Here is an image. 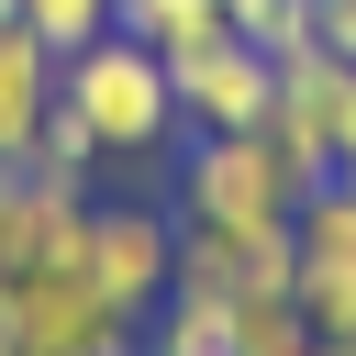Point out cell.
<instances>
[{
    "instance_id": "6da1fadb",
    "label": "cell",
    "mask_w": 356,
    "mask_h": 356,
    "mask_svg": "<svg viewBox=\"0 0 356 356\" xmlns=\"http://www.w3.org/2000/svg\"><path fill=\"white\" fill-rule=\"evenodd\" d=\"M56 100H67V111L100 134V156H156V145L178 134V89H167V56H156V44H134L122 22L56 67Z\"/></svg>"
},
{
    "instance_id": "7a4b0ae2",
    "label": "cell",
    "mask_w": 356,
    "mask_h": 356,
    "mask_svg": "<svg viewBox=\"0 0 356 356\" xmlns=\"http://www.w3.org/2000/svg\"><path fill=\"white\" fill-rule=\"evenodd\" d=\"M300 211V178L278 167L267 134H200L189 167H178V222H222V234H256V222H289Z\"/></svg>"
},
{
    "instance_id": "3957f363",
    "label": "cell",
    "mask_w": 356,
    "mask_h": 356,
    "mask_svg": "<svg viewBox=\"0 0 356 356\" xmlns=\"http://www.w3.org/2000/svg\"><path fill=\"white\" fill-rule=\"evenodd\" d=\"M89 289L122 312V323H145L167 289H178V222L156 211V200H111V211H89Z\"/></svg>"
},
{
    "instance_id": "277c9868",
    "label": "cell",
    "mask_w": 356,
    "mask_h": 356,
    "mask_svg": "<svg viewBox=\"0 0 356 356\" xmlns=\"http://www.w3.org/2000/svg\"><path fill=\"white\" fill-rule=\"evenodd\" d=\"M0 323L11 345H44V356H134V323L89 289V267H33L0 289Z\"/></svg>"
},
{
    "instance_id": "5b68a950",
    "label": "cell",
    "mask_w": 356,
    "mask_h": 356,
    "mask_svg": "<svg viewBox=\"0 0 356 356\" xmlns=\"http://www.w3.org/2000/svg\"><path fill=\"white\" fill-rule=\"evenodd\" d=\"M167 89H178V122H189V134H256L267 100H278V56H256V44L222 22L211 44L167 56Z\"/></svg>"
},
{
    "instance_id": "8992f818",
    "label": "cell",
    "mask_w": 356,
    "mask_h": 356,
    "mask_svg": "<svg viewBox=\"0 0 356 356\" xmlns=\"http://www.w3.org/2000/svg\"><path fill=\"white\" fill-rule=\"evenodd\" d=\"M89 256V189L44 178V167H0V289L33 278V267H78Z\"/></svg>"
},
{
    "instance_id": "52a82bcc",
    "label": "cell",
    "mask_w": 356,
    "mask_h": 356,
    "mask_svg": "<svg viewBox=\"0 0 356 356\" xmlns=\"http://www.w3.org/2000/svg\"><path fill=\"white\" fill-rule=\"evenodd\" d=\"M289 245H300L289 300L312 312V334H356V189L323 178V189L289 211Z\"/></svg>"
},
{
    "instance_id": "ba28073f",
    "label": "cell",
    "mask_w": 356,
    "mask_h": 356,
    "mask_svg": "<svg viewBox=\"0 0 356 356\" xmlns=\"http://www.w3.org/2000/svg\"><path fill=\"white\" fill-rule=\"evenodd\" d=\"M300 278V245L289 222H256V234H222V222H178V289L200 300H267Z\"/></svg>"
},
{
    "instance_id": "9c48e42d",
    "label": "cell",
    "mask_w": 356,
    "mask_h": 356,
    "mask_svg": "<svg viewBox=\"0 0 356 356\" xmlns=\"http://www.w3.org/2000/svg\"><path fill=\"white\" fill-rule=\"evenodd\" d=\"M56 44L33 33V22H0V167L11 156H33V122L56 111Z\"/></svg>"
},
{
    "instance_id": "30bf717a",
    "label": "cell",
    "mask_w": 356,
    "mask_h": 356,
    "mask_svg": "<svg viewBox=\"0 0 356 356\" xmlns=\"http://www.w3.org/2000/svg\"><path fill=\"white\" fill-rule=\"evenodd\" d=\"M145 356H234V300L167 289V300H156V345H145Z\"/></svg>"
},
{
    "instance_id": "8fae6325",
    "label": "cell",
    "mask_w": 356,
    "mask_h": 356,
    "mask_svg": "<svg viewBox=\"0 0 356 356\" xmlns=\"http://www.w3.org/2000/svg\"><path fill=\"white\" fill-rule=\"evenodd\" d=\"M111 22L134 44H156V56H189V44L222 33V0H111Z\"/></svg>"
},
{
    "instance_id": "7c38bea8",
    "label": "cell",
    "mask_w": 356,
    "mask_h": 356,
    "mask_svg": "<svg viewBox=\"0 0 356 356\" xmlns=\"http://www.w3.org/2000/svg\"><path fill=\"white\" fill-rule=\"evenodd\" d=\"M323 334H312V312L289 300V289H267V300H234V356H312Z\"/></svg>"
},
{
    "instance_id": "4fadbf2b",
    "label": "cell",
    "mask_w": 356,
    "mask_h": 356,
    "mask_svg": "<svg viewBox=\"0 0 356 356\" xmlns=\"http://www.w3.org/2000/svg\"><path fill=\"white\" fill-rule=\"evenodd\" d=\"M22 167H44V178H67V189H89V178L111 167V156H100V134H89V122H78L67 100H56V111L33 122V156H22Z\"/></svg>"
},
{
    "instance_id": "5bb4252c",
    "label": "cell",
    "mask_w": 356,
    "mask_h": 356,
    "mask_svg": "<svg viewBox=\"0 0 356 356\" xmlns=\"http://www.w3.org/2000/svg\"><path fill=\"white\" fill-rule=\"evenodd\" d=\"M222 22H234L256 56H300V44H312V0H222Z\"/></svg>"
},
{
    "instance_id": "9a60e30c",
    "label": "cell",
    "mask_w": 356,
    "mask_h": 356,
    "mask_svg": "<svg viewBox=\"0 0 356 356\" xmlns=\"http://www.w3.org/2000/svg\"><path fill=\"white\" fill-rule=\"evenodd\" d=\"M22 22H33L56 56H78V44H100V33H111V0H22Z\"/></svg>"
},
{
    "instance_id": "2e32d148",
    "label": "cell",
    "mask_w": 356,
    "mask_h": 356,
    "mask_svg": "<svg viewBox=\"0 0 356 356\" xmlns=\"http://www.w3.org/2000/svg\"><path fill=\"white\" fill-rule=\"evenodd\" d=\"M312 44H334L356 67V0H312Z\"/></svg>"
},
{
    "instance_id": "e0dca14e",
    "label": "cell",
    "mask_w": 356,
    "mask_h": 356,
    "mask_svg": "<svg viewBox=\"0 0 356 356\" xmlns=\"http://www.w3.org/2000/svg\"><path fill=\"white\" fill-rule=\"evenodd\" d=\"M334 156H356V89H345V134H334Z\"/></svg>"
},
{
    "instance_id": "ac0fdd59",
    "label": "cell",
    "mask_w": 356,
    "mask_h": 356,
    "mask_svg": "<svg viewBox=\"0 0 356 356\" xmlns=\"http://www.w3.org/2000/svg\"><path fill=\"white\" fill-rule=\"evenodd\" d=\"M312 356H356V334H323V345H312Z\"/></svg>"
},
{
    "instance_id": "d6986e66",
    "label": "cell",
    "mask_w": 356,
    "mask_h": 356,
    "mask_svg": "<svg viewBox=\"0 0 356 356\" xmlns=\"http://www.w3.org/2000/svg\"><path fill=\"white\" fill-rule=\"evenodd\" d=\"M334 189H356V156H334Z\"/></svg>"
},
{
    "instance_id": "ffe728a7",
    "label": "cell",
    "mask_w": 356,
    "mask_h": 356,
    "mask_svg": "<svg viewBox=\"0 0 356 356\" xmlns=\"http://www.w3.org/2000/svg\"><path fill=\"white\" fill-rule=\"evenodd\" d=\"M11 356H44V345H11Z\"/></svg>"
},
{
    "instance_id": "44dd1931",
    "label": "cell",
    "mask_w": 356,
    "mask_h": 356,
    "mask_svg": "<svg viewBox=\"0 0 356 356\" xmlns=\"http://www.w3.org/2000/svg\"><path fill=\"white\" fill-rule=\"evenodd\" d=\"M0 356H11V323H0Z\"/></svg>"
}]
</instances>
